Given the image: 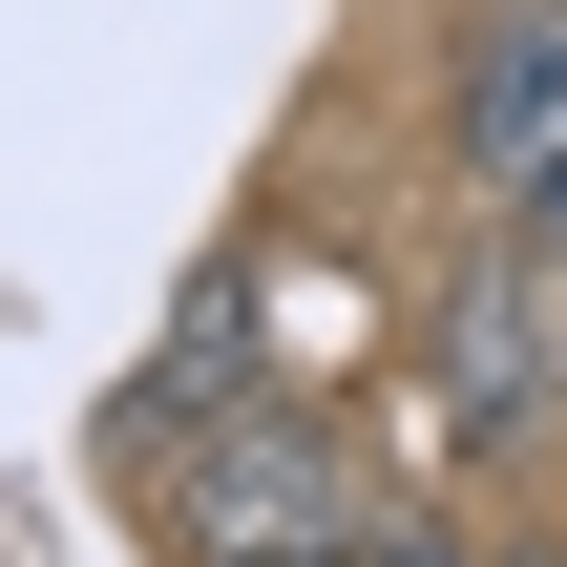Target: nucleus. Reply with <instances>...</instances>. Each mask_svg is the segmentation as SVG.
<instances>
[{"mask_svg":"<svg viewBox=\"0 0 567 567\" xmlns=\"http://www.w3.org/2000/svg\"><path fill=\"white\" fill-rule=\"evenodd\" d=\"M463 189H484L505 252L567 274V0H484V42H463Z\"/></svg>","mask_w":567,"mask_h":567,"instance_id":"obj_2","label":"nucleus"},{"mask_svg":"<svg viewBox=\"0 0 567 567\" xmlns=\"http://www.w3.org/2000/svg\"><path fill=\"white\" fill-rule=\"evenodd\" d=\"M358 567H463V547H442V526H379V547H358Z\"/></svg>","mask_w":567,"mask_h":567,"instance_id":"obj_4","label":"nucleus"},{"mask_svg":"<svg viewBox=\"0 0 567 567\" xmlns=\"http://www.w3.org/2000/svg\"><path fill=\"white\" fill-rule=\"evenodd\" d=\"M547 295H567L547 252H505V231H484V274L442 295V442H526V421H547V379H567Z\"/></svg>","mask_w":567,"mask_h":567,"instance_id":"obj_3","label":"nucleus"},{"mask_svg":"<svg viewBox=\"0 0 567 567\" xmlns=\"http://www.w3.org/2000/svg\"><path fill=\"white\" fill-rule=\"evenodd\" d=\"M168 547H189V567H358V547H379L358 442H337L316 400H252V379H231V421L168 463Z\"/></svg>","mask_w":567,"mask_h":567,"instance_id":"obj_1","label":"nucleus"}]
</instances>
